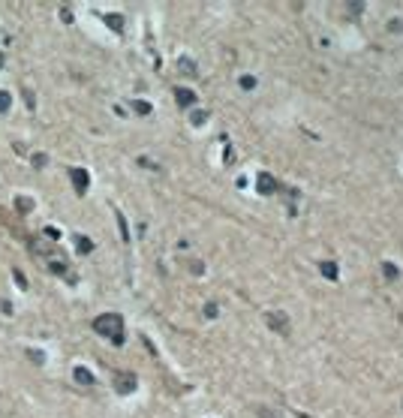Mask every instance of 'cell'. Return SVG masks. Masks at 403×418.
<instances>
[{
	"mask_svg": "<svg viewBox=\"0 0 403 418\" xmlns=\"http://www.w3.org/2000/svg\"><path fill=\"white\" fill-rule=\"evenodd\" d=\"M94 331L102 337H109L115 346L124 343V319L117 316V313H102V316L94 319Z\"/></svg>",
	"mask_w": 403,
	"mask_h": 418,
	"instance_id": "1",
	"label": "cell"
},
{
	"mask_svg": "<svg viewBox=\"0 0 403 418\" xmlns=\"http://www.w3.org/2000/svg\"><path fill=\"white\" fill-rule=\"evenodd\" d=\"M265 322H268V328L274 331V334H280V337H289L292 334V322H289V316L283 310H271L268 316H265Z\"/></svg>",
	"mask_w": 403,
	"mask_h": 418,
	"instance_id": "2",
	"label": "cell"
},
{
	"mask_svg": "<svg viewBox=\"0 0 403 418\" xmlns=\"http://www.w3.org/2000/svg\"><path fill=\"white\" fill-rule=\"evenodd\" d=\"M69 178H73V187H76V193H78V196H84V193H87V187H91V175H87V169L76 166L73 171H69Z\"/></svg>",
	"mask_w": 403,
	"mask_h": 418,
	"instance_id": "3",
	"label": "cell"
},
{
	"mask_svg": "<svg viewBox=\"0 0 403 418\" xmlns=\"http://www.w3.org/2000/svg\"><path fill=\"white\" fill-rule=\"evenodd\" d=\"M135 385H138L135 373H117L115 376V391L117 394H130V391H135Z\"/></svg>",
	"mask_w": 403,
	"mask_h": 418,
	"instance_id": "4",
	"label": "cell"
},
{
	"mask_svg": "<svg viewBox=\"0 0 403 418\" xmlns=\"http://www.w3.org/2000/svg\"><path fill=\"white\" fill-rule=\"evenodd\" d=\"M174 102H178L181 109H190L192 102H196V94H192L190 88H174Z\"/></svg>",
	"mask_w": 403,
	"mask_h": 418,
	"instance_id": "5",
	"label": "cell"
},
{
	"mask_svg": "<svg viewBox=\"0 0 403 418\" xmlns=\"http://www.w3.org/2000/svg\"><path fill=\"white\" fill-rule=\"evenodd\" d=\"M259 193H262V196H271V193H277V181L268 175V171H262V175H259Z\"/></svg>",
	"mask_w": 403,
	"mask_h": 418,
	"instance_id": "6",
	"label": "cell"
},
{
	"mask_svg": "<svg viewBox=\"0 0 403 418\" xmlns=\"http://www.w3.org/2000/svg\"><path fill=\"white\" fill-rule=\"evenodd\" d=\"M319 274L325 280H337V262H331V259H322L319 262Z\"/></svg>",
	"mask_w": 403,
	"mask_h": 418,
	"instance_id": "7",
	"label": "cell"
},
{
	"mask_svg": "<svg viewBox=\"0 0 403 418\" xmlns=\"http://www.w3.org/2000/svg\"><path fill=\"white\" fill-rule=\"evenodd\" d=\"M73 379H76V382H81V385H94V382H96V379H94V373L87 370V367H76V370H73Z\"/></svg>",
	"mask_w": 403,
	"mask_h": 418,
	"instance_id": "8",
	"label": "cell"
},
{
	"mask_svg": "<svg viewBox=\"0 0 403 418\" xmlns=\"http://www.w3.org/2000/svg\"><path fill=\"white\" fill-rule=\"evenodd\" d=\"M76 250L81 253V256H87V253H94V241L87 238V235H76Z\"/></svg>",
	"mask_w": 403,
	"mask_h": 418,
	"instance_id": "9",
	"label": "cell"
},
{
	"mask_svg": "<svg viewBox=\"0 0 403 418\" xmlns=\"http://www.w3.org/2000/svg\"><path fill=\"white\" fill-rule=\"evenodd\" d=\"M382 274H385V280H388V283H394L397 277H400V271H397L391 262H382Z\"/></svg>",
	"mask_w": 403,
	"mask_h": 418,
	"instance_id": "10",
	"label": "cell"
},
{
	"mask_svg": "<svg viewBox=\"0 0 403 418\" xmlns=\"http://www.w3.org/2000/svg\"><path fill=\"white\" fill-rule=\"evenodd\" d=\"M178 69H181L184 76H196V63H192L190 57H181V60H178Z\"/></svg>",
	"mask_w": 403,
	"mask_h": 418,
	"instance_id": "11",
	"label": "cell"
},
{
	"mask_svg": "<svg viewBox=\"0 0 403 418\" xmlns=\"http://www.w3.org/2000/svg\"><path fill=\"white\" fill-rule=\"evenodd\" d=\"M15 208H19L21 214H30V211H33V199H27V196H19V199H15Z\"/></svg>",
	"mask_w": 403,
	"mask_h": 418,
	"instance_id": "12",
	"label": "cell"
},
{
	"mask_svg": "<svg viewBox=\"0 0 403 418\" xmlns=\"http://www.w3.org/2000/svg\"><path fill=\"white\" fill-rule=\"evenodd\" d=\"M106 24L120 33V30H124V15H106Z\"/></svg>",
	"mask_w": 403,
	"mask_h": 418,
	"instance_id": "13",
	"label": "cell"
},
{
	"mask_svg": "<svg viewBox=\"0 0 403 418\" xmlns=\"http://www.w3.org/2000/svg\"><path fill=\"white\" fill-rule=\"evenodd\" d=\"M133 112H135V114H151L154 106H151V102H145V99H135V102H133Z\"/></svg>",
	"mask_w": 403,
	"mask_h": 418,
	"instance_id": "14",
	"label": "cell"
},
{
	"mask_svg": "<svg viewBox=\"0 0 403 418\" xmlns=\"http://www.w3.org/2000/svg\"><path fill=\"white\" fill-rule=\"evenodd\" d=\"M9 109H12V96L6 91H0V114H6Z\"/></svg>",
	"mask_w": 403,
	"mask_h": 418,
	"instance_id": "15",
	"label": "cell"
},
{
	"mask_svg": "<svg viewBox=\"0 0 403 418\" xmlns=\"http://www.w3.org/2000/svg\"><path fill=\"white\" fill-rule=\"evenodd\" d=\"M205 120H208V112H192L190 114V124H196V127H202Z\"/></svg>",
	"mask_w": 403,
	"mask_h": 418,
	"instance_id": "16",
	"label": "cell"
},
{
	"mask_svg": "<svg viewBox=\"0 0 403 418\" xmlns=\"http://www.w3.org/2000/svg\"><path fill=\"white\" fill-rule=\"evenodd\" d=\"M117 229H120V238L130 241V232H127V220H124V214H117Z\"/></svg>",
	"mask_w": 403,
	"mask_h": 418,
	"instance_id": "17",
	"label": "cell"
},
{
	"mask_svg": "<svg viewBox=\"0 0 403 418\" xmlns=\"http://www.w3.org/2000/svg\"><path fill=\"white\" fill-rule=\"evenodd\" d=\"M256 412H259V418H280V412H274L271 406H259Z\"/></svg>",
	"mask_w": 403,
	"mask_h": 418,
	"instance_id": "18",
	"label": "cell"
},
{
	"mask_svg": "<svg viewBox=\"0 0 403 418\" xmlns=\"http://www.w3.org/2000/svg\"><path fill=\"white\" fill-rule=\"evenodd\" d=\"M241 88H244V91H253V88H256V78H253V76H241Z\"/></svg>",
	"mask_w": 403,
	"mask_h": 418,
	"instance_id": "19",
	"label": "cell"
},
{
	"mask_svg": "<svg viewBox=\"0 0 403 418\" xmlns=\"http://www.w3.org/2000/svg\"><path fill=\"white\" fill-rule=\"evenodd\" d=\"M12 277H15V283H19V289H27V277H24V274H21L19 268L12 271Z\"/></svg>",
	"mask_w": 403,
	"mask_h": 418,
	"instance_id": "20",
	"label": "cell"
},
{
	"mask_svg": "<svg viewBox=\"0 0 403 418\" xmlns=\"http://www.w3.org/2000/svg\"><path fill=\"white\" fill-rule=\"evenodd\" d=\"M403 30V19H391L388 21V33H400Z\"/></svg>",
	"mask_w": 403,
	"mask_h": 418,
	"instance_id": "21",
	"label": "cell"
},
{
	"mask_svg": "<svg viewBox=\"0 0 403 418\" xmlns=\"http://www.w3.org/2000/svg\"><path fill=\"white\" fill-rule=\"evenodd\" d=\"M217 313H220V307H217L214 301H211V304H205V316H208V319H214Z\"/></svg>",
	"mask_w": 403,
	"mask_h": 418,
	"instance_id": "22",
	"label": "cell"
},
{
	"mask_svg": "<svg viewBox=\"0 0 403 418\" xmlns=\"http://www.w3.org/2000/svg\"><path fill=\"white\" fill-rule=\"evenodd\" d=\"M45 163H48V156H45V153H33V166H37V169H42Z\"/></svg>",
	"mask_w": 403,
	"mask_h": 418,
	"instance_id": "23",
	"label": "cell"
},
{
	"mask_svg": "<svg viewBox=\"0 0 403 418\" xmlns=\"http://www.w3.org/2000/svg\"><path fill=\"white\" fill-rule=\"evenodd\" d=\"M190 271H192V274H205V265H202V262H196V259H192V262H190Z\"/></svg>",
	"mask_w": 403,
	"mask_h": 418,
	"instance_id": "24",
	"label": "cell"
},
{
	"mask_svg": "<svg viewBox=\"0 0 403 418\" xmlns=\"http://www.w3.org/2000/svg\"><path fill=\"white\" fill-rule=\"evenodd\" d=\"M346 9H349V12H352V15H358V12H364V3H349Z\"/></svg>",
	"mask_w": 403,
	"mask_h": 418,
	"instance_id": "25",
	"label": "cell"
},
{
	"mask_svg": "<svg viewBox=\"0 0 403 418\" xmlns=\"http://www.w3.org/2000/svg\"><path fill=\"white\" fill-rule=\"evenodd\" d=\"M30 358H33V361H37V364H42V361H45V358H42V352H37V349H33V352H30Z\"/></svg>",
	"mask_w": 403,
	"mask_h": 418,
	"instance_id": "26",
	"label": "cell"
},
{
	"mask_svg": "<svg viewBox=\"0 0 403 418\" xmlns=\"http://www.w3.org/2000/svg\"><path fill=\"white\" fill-rule=\"evenodd\" d=\"M298 418H313V415H307V412H298Z\"/></svg>",
	"mask_w": 403,
	"mask_h": 418,
	"instance_id": "27",
	"label": "cell"
},
{
	"mask_svg": "<svg viewBox=\"0 0 403 418\" xmlns=\"http://www.w3.org/2000/svg\"><path fill=\"white\" fill-rule=\"evenodd\" d=\"M0 66H3V55H0Z\"/></svg>",
	"mask_w": 403,
	"mask_h": 418,
	"instance_id": "28",
	"label": "cell"
}]
</instances>
